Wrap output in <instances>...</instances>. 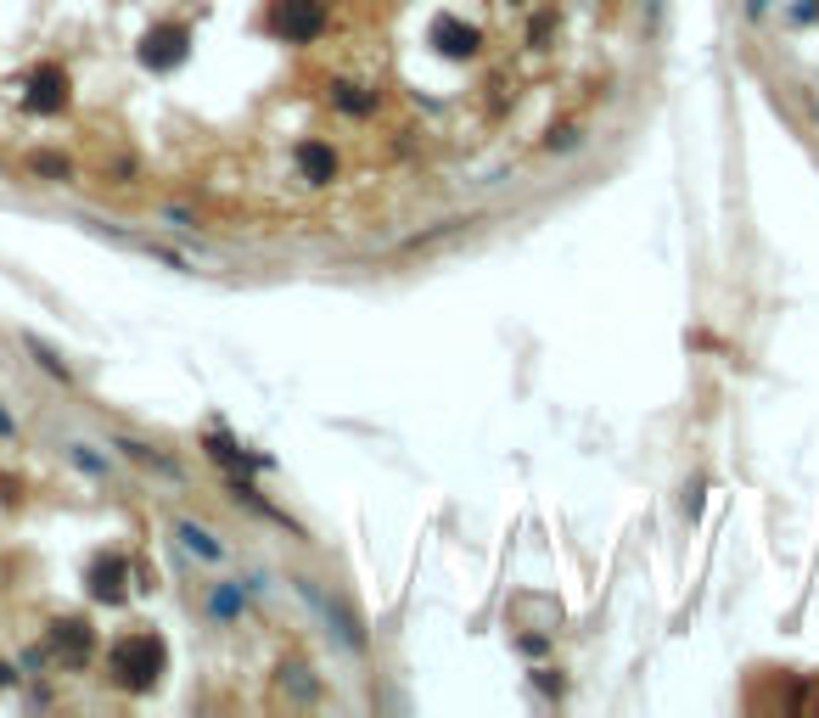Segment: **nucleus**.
<instances>
[{"label":"nucleus","instance_id":"obj_5","mask_svg":"<svg viewBox=\"0 0 819 718\" xmlns=\"http://www.w3.org/2000/svg\"><path fill=\"white\" fill-rule=\"evenodd\" d=\"M185 46H191L185 23H157V28H146V40H141V62L157 68V74H169V68L185 62Z\"/></svg>","mask_w":819,"mask_h":718},{"label":"nucleus","instance_id":"obj_3","mask_svg":"<svg viewBox=\"0 0 819 718\" xmlns=\"http://www.w3.org/2000/svg\"><path fill=\"white\" fill-rule=\"evenodd\" d=\"M298 590L309 595V606H315V612L325 617V624L337 629V640H343L348 651H366V624H359V612H354V606H348L343 595H325L315 578H298Z\"/></svg>","mask_w":819,"mask_h":718},{"label":"nucleus","instance_id":"obj_12","mask_svg":"<svg viewBox=\"0 0 819 718\" xmlns=\"http://www.w3.org/2000/svg\"><path fill=\"white\" fill-rule=\"evenodd\" d=\"M175 534H180V539H185V550H196L203 562H219V556H225V544H219L208 528H196V522H175Z\"/></svg>","mask_w":819,"mask_h":718},{"label":"nucleus","instance_id":"obj_10","mask_svg":"<svg viewBox=\"0 0 819 718\" xmlns=\"http://www.w3.org/2000/svg\"><path fill=\"white\" fill-rule=\"evenodd\" d=\"M332 102H337L348 118H371V113L382 107V95L366 90V85H348V79H343V85H332Z\"/></svg>","mask_w":819,"mask_h":718},{"label":"nucleus","instance_id":"obj_7","mask_svg":"<svg viewBox=\"0 0 819 718\" xmlns=\"http://www.w3.org/2000/svg\"><path fill=\"white\" fill-rule=\"evenodd\" d=\"M28 107L35 113H62L68 107V74H62L56 62H46V68L28 74Z\"/></svg>","mask_w":819,"mask_h":718},{"label":"nucleus","instance_id":"obj_17","mask_svg":"<svg viewBox=\"0 0 819 718\" xmlns=\"http://www.w3.org/2000/svg\"><path fill=\"white\" fill-rule=\"evenodd\" d=\"M236 606H242V590H236V584H225V590L214 595V612H219V617H231Z\"/></svg>","mask_w":819,"mask_h":718},{"label":"nucleus","instance_id":"obj_8","mask_svg":"<svg viewBox=\"0 0 819 718\" xmlns=\"http://www.w3.org/2000/svg\"><path fill=\"white\" fill-rule=\"evenodd\" d=\"M292 163H298L304 185H332L337 180V152L325 141H298V152H292Z\"/></svg>","mask_w":819,"mask_h":718},{"label":"nucleus","instance_id":"obj_4","mask_svg":"<svg viewBox=\"0 0 819 718\" xmlns=\"http://www.w3.org/2000/svg\"><path fill=\"white\" fill-rule=\"evenodd\" d=\"M427 40H433V51L449 56V62H472V56L483 51V28L466 23V17H455V12H438L433 28H427Z\"/></svg>","mask_w":819,"mask_h":718},{"label":"nucleus","instance_id":"obj_1","mask_svg":"<svg viewBox=\"0 0 819 718\" xmlns=\"http://www.w3.org/2000/svg\"><path fill=\"white\" fill-rule=\"evenodd\" d=\"M163 668H169V645H163L152 629H129L107 651V674H113L118 691H152L163 679Z\"/></svg>","mask_w":819,"mask_h":718},{"label":"nucleus","instance_id":"obj_11","mask_svg":"<svg viewBox=\"0 0 819 718\" xmlns=\"http://www.w3.org/2000/svg\"><path fill=\"white\" fill-rule=\"evenodd\" d=\"M208 454H214L219 466H231V472H253V466H265V461H258V454L236 449V444L225 438V433H208Z\"/></svg>","mask_w":819,"mask_h":718},{"label":"nucleus","instance_id":"obj_13","mask_svg":"<svg viewBox=\"0 0 819 718\" xmlns=\"http://www.w3.org/2000/svg\"><path fill=\"white\" fill-rule=\"evenodd\" d=\"M281 691H292L298 702H320V684L309 679L304 663H281Z\"/></svg>","mask_w":819,"mask_h":718},{"label":"nucleus","instance_id":"obj_2","mask_svg":"<svg viewBox=\"0 0 819 718\" xmlns=\"http://www.w3.org/2000/svg\"><path fill=\"white\" fill-rule=\"evenodd\" d=\"M325 23H332L325 0H270V12H265V28L286 46H315L325 35Z\"/></svg>","mask_w":819,"mask_h":718},{"label":"nucleus","instance_id":"obj_18","mask_svg":"<svg viewBox=\"0 0 819 718\" xmlns=\"http://www.w3.org/2000/svg\"><path fill=\"white\" fill-rule=\"evenodd\" d=\"M764 7H769V0H746V12H752V17H764Z\"/></svg>","mask_w":819,"mask_h":718},{"label":"nucleus","instance_id":"obj_15","mask_svg":"<svg viewBox=\"0 0 819 718\" xmlns=\"http://www.w3.org/2000/svg\"><path fill=\"white\" fill-rule=\"evenodd\" d=\"M640 7H645V35L663 40L668 35V0H640Z\"/></svg>","mask_w":819,"mask_h":718},{"label":"nucleus","instance_id":"obj_16","mask_svg":"<svg viewBox=\"0 0 819 718\" xmlns=\"http://www.w3.org/2000/svg\"><path fill=\"white\" fill-rule=\"evenodd\" d=\"M550 28H555V7H545L534 23H528V46L534 51H545V40H550Z\"/></svg>","mask_w":819,"mask_h":718},{"label":"nucleus","instance_id":"obj_6","mask_svg":"<svg viewBox=\"0 0 819 718\" xmlns=\"http://www.w3.org/2000/svg\"><path fill=\"white\" fill-rule=\"evenodd\" d=\"M124 584H129V556H118V550H107V556H95V562H90V595H95V601L118 606V601L129 595Z\"/></svg>","mask_w":819,"mask_h":718},{"label":"nucleus","instance_id":"obj_9","mask_svg":"<svg viewBox=\"0 0 819 718\" xmlns=\"http://www.w3.org/2000/svg\"><path fill=\"white\" fill-rule=\"evenodd\" d=\"M51 651H56L68 668H85V663H90V624H79V617L56 624V629H51Z\"/></svg>","mask_w":819,"mask_h":718},{"label":"nucleus","instance_id":"obj_14","mask_svg":"<svg viewBox=\"0 0 819 718\" xmlns=\"http://www.w3.org/2000/svg\"><path fill=\"white\" fill-rule=\"evenodd\" d=\"M573 146H584V129L578 124H550L545 129V152H573Z\"/></svg>","mask_w":819,"mask_h":718}]
</instances>
